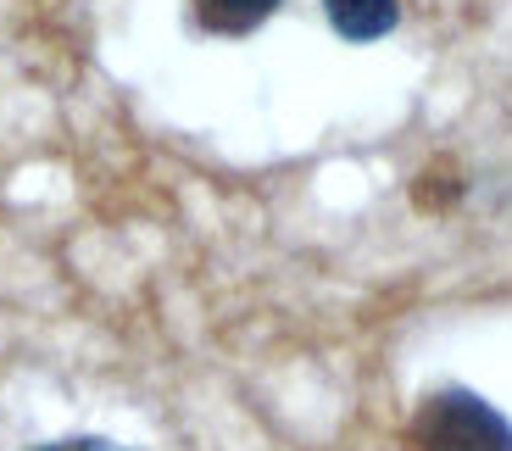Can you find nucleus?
<instances>
[{
  "label": "nucleus",
  "mask_w": 512,
  "mask_h": 451,
  "mask_svg": "<svg viewBox=\"0 0 512 451\" xmlns=\"http://www.w3.org/2000/svg\"><path fill=\"white\" fill-rule=\"evenodd\" d=\"M407 440L412 451H512V424L479 390L446 385L418 401Z\"/></svg>",
  "instance_id": "obj_1"
},
{
  "label": "nucleus",
  "mask_w": 512,
  "mask_h": 451,
  "mask_svg": "<svg viewBox=\"0 0 512 451\" xmlns=\"http://www.w3.org/2000/svg\"><path fill=\"white\" fill-rule=\"evenodd\" d=\"M323 17L346 45H373L401 28V0H323Z\"/></svg>",
  "instance_id": "obj_2"
},
{
  "label": "nucleus",
  "mask_w": 512,
  "mask_h": 451,
  "mask_svg": "<svg viewBox=\"0 0 512 451\" xmlns=\"http://www.w3.org/2000/svg\"><path fill=\"white\" fill-rule=\"evenodd\" d=\"M279 6H284V0H190L195 23H201L206 34H218V39H245V34H256V28L268 23Z\"/></svg>",
  "instance_id": "obj_3"
},
{
  "label": "nucleus",
  "mask_w": 512,
  "mask_h": 451,
  "mask_svg": "<svg viewBox=\"0 0 512 451\" xmlns=\"http://www.w3.org/2000/svg\"><path fill=\"white\" fill-rule=\"evenodd\" d=\"M462 195H468V179L457 168H429L412 179V207H423V212H446Z\"/></svg>",
  "instance_id": "obj_4"
},
{
  "label": "nucleus",
  "mask_w": 512,
  "mask_h": 451,
  "mask_svg": "<svg viewBox=\"0 0 512 451\" xmlns=\"http://www.w3.org/2000/svg\"><path fill=\"white\" fill-rule=\"evenodd\" d=\"M34 451H123V446H112V440H101V435H67V440H45V446H34Z\"/></svg>",
  "instance_id": "obj_5"
}]
</instances>
